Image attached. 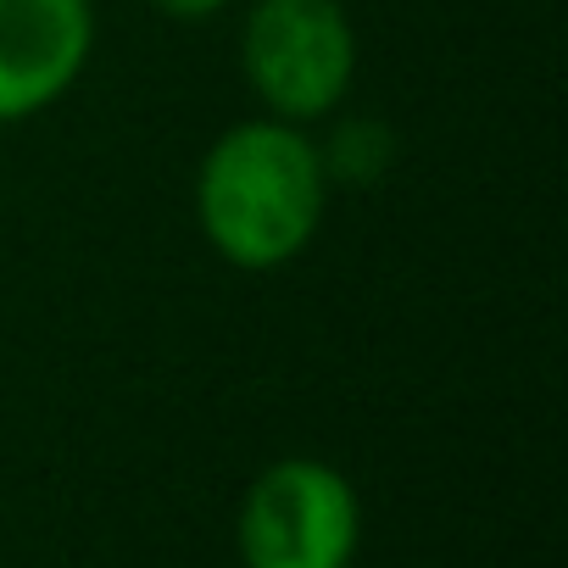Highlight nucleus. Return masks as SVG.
<instances>
[{
	"instance_id": "1",
	"label": "nucleus",
	"mask_w": 568,
	"mask_h": 568,
	"mask_svg": "<svg viewBox=\"0 0 568 568\" xmlns=\"http://www.w3.org/2000/svg\"><path fill=\"white\" fill-rule=\"evenodd\" d=\"M329 184L324 145L302 123L240 118L195 168V229L229 267L278 273L318 240Z\"/></svg>"
},
{
	"instance_id": "2",
	"label": "nucleus",
	"mask_w": 568,
	"mask_h": 568,
	"mask_svg": "<svg viewBox=\"0 0 568 568\" xmlns=\"http://www.w3.org/2000/svg\"><path fill=\"white\" fill-rule=\"evenodd\" d=\"M240 73L278 123H324L357 79V23L341 0H251L240 29Z\"/></svg>"
},
{
	"instance_id": "3",
	"label": "nucleus",
	"mask_w": 568,
	"mask_h": 568,
	"mask_svg": "<svg viewBox=\"0 0 568 568\" xmlns=\"http://www.w3.org/2000/svg\"><path fill=\"white\" fill-rule=\"evenodd\" d=\"M357 540V485L324 457H278L240 496L234 546L245 568H352Z\"/></svg>"
},
{
	"instance_id": "4",
	"label": "nucleus",
	"mask_w": 568,
	"mask_h": 568,
	"mask_svg": "<svg viewBox=\"0 0 568 568\" xmlns=\"http://www.w3.org/2000/svg\"><path fill=\"white\" fill-rule=\"evenodd\" d=\"M95 57L90 0H0V129L51 112Z\"/></svg>"
},
{
	"instance_id": "5",
	"label": "nucleus",
	"mask_w": 568,
	"mask_h": 568,
	"mask_svg": "<svg viewBox=\"0 0 568 568\" xmlns=\"http://www.w3.org/2000/svg\"><path fill=\"white\" fill-rule=\"evenodd\" d=\"M229 0H151V12L173 18V23H201V18H217Z\"/></svg>"
}]
</instances>
